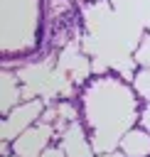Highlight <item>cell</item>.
I'll return each instance as SVG.
<instances>
[{
	"instance_id": "8fae6325",
	"label": "cell",
	"mask_w": 150,
	"mask_h": 157,
	"mask_svg": "<svg viewBox=\"0 0 150 157\" xmlns=\"http://www.w3.org/2000/svg\"><path fill=\"white\" fill-rule=\"evenodd\" d=\"M10 157H17V155H15V152H12V155H10Z\"/></svg>"
},
{
	"instance_id": "8992f818",
	"label": "cell",
	"mask_w": 150,
	"mask_h": 157,
	"mask_svg": "<svg viewBox=\"0 0 150 157\" xmlns=\"http://www.w3.org/2000/svg\"><path fill=\"white\" fill-rule=\"evenodd\" d=\"M130 86H133V91H135V96H138L140 101L150 103V66H140V69L135 71Z\"/></svg>"
},
{
	"instance_id": "3957f363",
	"label": "cell",
	"mask_w": 150,
	"mask_h": 157,
	"mask_svg": "<svg viewBox=\"0 0 150 157\" xmlns=\"http://www.w3.org/2000/svg\"><path fill=\"white\" fill-rule=\"evenodd\" d=\"M59 145L64 147L66 157H96L93 155V145L86 137V130H84V125L79 120L66 125V130L59 135Z\"/></svg>"
},
{
	"instance_id": "6da1fadb",
	"label": "cell",
	"mask_w": 150,
	"mask_h": 157,
	"mask_svg": "<svg viewBox=\"0 0 150 157\" xmlns=\"http://www.w3.org/2000/svg\"><path fill=\"white\" fill-rule=\"evenodd\" d=\"M47 108L44 98H34V101H22L20 105H15L7 115H2V140L15 142L27 128H32L34 123H39L42 113Z\"/></svg>"
},
{
	"instance_id": "52a82bcc",
	"label": "cell",
	"mask_w": 150,
	"mask_h": 157,
	"mask_svg": "<svg viewBox=\"0 0 150 157\" xmlns=\"http://www.w3.org/2000/svg\"><path fill=\"white\" fill-rule=\"evenodd\" d=\"M57 110H59V120H64V123H76L79 120L76 105H71V101H66V98H61L57 103Z\"/></svg>"
},
{
	"instance_id": "ba28073f",
	"label": "cell",
	"mask_w": 150,
	"mask_h": 157,
	"mask_svg": "<svg viewBox=\"0 0 150 157\" xmlns=\"http://www.w3.org/2000/svg\"><path fill=\"white\" fill-rule=\"evenodd\" d=\"M138 128H143V130L150 132V103H145V105L138 110Z\"/></svg>"
},
{
	"instance_id": "30bf717a",
	"label": "cell",
	"mask_w": 150,
	"mask_h": 157,
	"mask_svg": "<svg viewBox=\"0 0 150 157\" xmlns=\"http://www.w3.org/2000/svg\"><path fill=\"white\" fill-rule=\"evenodd\" d=\"M96 157H125L120 150H111V152H98Z\"/></svg>"
},
{
	"instance_id": "277c9868",
	"label": "cell",
	"mask_w": 150,
	"mask_h": 157,
	"mask_svg": "<svg viewBox=\"0 0 150 157\" xmlns=\"http://www.w3.org/2000/svg\"><path fill=\"white\" fill-rule=\"evenodd\" d=\"M118 150L125 157H150V132L143 128H130L120 137Z\"/></svg>"
},
{
	"instance_id": "5b68a950",
	"label": "cell",
	"mask_w": 150,
	"mask_h": 157,
	"mask_svg": "<svg viewBox=\"0 0 150 157\" xmlns=\"http://www.w3.org/2000/svg\"><path fill=\"white\" fill-rule=\"evenodd\" d=\"M22 101V86L17 83V74H10L7 69L2 71V115H7L15 105Z\"/></svg>"
},
{
	"instance_id": "7a4b0ae2",
	"label": "cell",
	"mask_w": 150,
	"mask_h": 157,
	"mask_svg": "<svg viewBox=\"0 0 150 157\" xmlns=\"http://www.w3.org/2000/svg\"><path fill=\"white\" fill-rule=\"evenodd\" d=\"M57 135L54 125H44V123H34L32 128H27L15 142H12V152L17 157H39L49 145L52 137Z\"/></svg>"
},
{
	"instance_id": "9c48e42d",
	"label": "cell",
	"mask_w": 150,
	"mask_h": 157,
	"mask_svg": "<svg viewBox=\"0 0 150 157\" xmlns=\"http://www.w3.org/2000/svg\"><path fill=\"white\" fill-rule=\"evenodd\" d=\"M39 157H66V152H64V147H61V145H49Z\"/></svg>"
}]
</instances>
